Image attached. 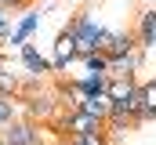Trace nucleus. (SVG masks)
Returning a JSON list of instances; mask_svg holds the SVG:
<instances>
[{"mask_svg": "<svg viewBox=\"0 0 156 145\" xmlns=\"http://www.w3.org/2000/svg\"><path fill=\"white\" fill-rule=\"evenodd\" d=\"M0 138H4V145H44V138H40V123L29 120V116L11 120V123L0 131Z\"/></svg>", "mask_w": 156, "mask_h": 145, "instance_id": "f257e3e1", "label": "nucleus"}, {"mask_svg": "<svg viewBox=\"0 0 156 145\" xmlns=\"http://www.w3.org/2000/svg\"><path fill=\"white\" fill-rule=\"evenodd\" d=\"M131 51H138L134 29H120V33H113V29H109V40H105L102 55H105V58H116V55H131Z\"/></svg>", "mask_w": 156, "mask_h": 145, "instance_id": "f03ea898", "label": "nucleus"}, {"mask_svg": "<svg viewBox=\"0 0 156 145\" xmlns=\"http://www.w3.org/2000/svg\"><path fill=\"white\" fill-rule=\"evenodd\" d=\"M134 40H138V47H142V51L156 47V11H153V7L138 15V26H134Z\"/></svg>", "mask_w": 156, "mask_h": 145, "instance_id": "7ed1b4c3", "label": "nucleus"}, {"mask_svg": "<svg viewBox=\"0 0 156 145\" xmlns=\"http://www.w3.org/2000/svg\"><path fill=\"white\" fill-rule=\"evenodd\" d=\"M37 29H40V11H26V15L18 18V26L11 29V36H7V44H11V47H22V44H26L29 36L37 33Z\"/></svg>", "mask_w": 156, "mask_h": 145, "instance_id": "20e7f679", "label": "nucleus"}, {"mask_svg": "<svg viewBox=\"0 0 156 145\" xmlns=\"http://www.w3.org/2000/svg\"><path fill=\"white\" fill-rule=\"evenodd\" d=\"M58 109H62V105H58V98H55V94H47V91L29 94V120H51Z\"/></svg>", "mask_w": 156, "mask_h": 145, "instance_id": "39448f33", "label": "nucleus"}, {"mask_svg": "<svg viewBox=\"0 0 156 145\" xmlns=\"http://www.w3.org/2000/svg\"><path fill=\"white\" fill-rule=\"evenodd\" d=\"M105 83H109L105 72H87L80 80H69V87H73L76 98H83V94H105Z\"/></svg>", "mask_w": 156, "mask_h": 145, "instance_id": "423d86ee", "label": "nucleus"}, {"mask_svg": "<svg viewBox=\"0 0 156 145\" xmlns=\"http://www.w3.org/2000/svg\"><path fill=\"white\" fill-rule=\"evenodd\" d=\"M131 94H138V80L134 76H109V83H105V98L109 102H127Z\"/></svg>", "mask_w": 156, "mask_h": 145, "instance_id": "0eeeda50", "label": "nucleus"}, {"mask_svg": "<svg viewBox=\"0 0 156 145\" xmlns=\"http://www.w3.org/2000/svg\"><path fill=\"white\" fill-rule=\"evenodd\" d=\"M142 47L138 51H131V55H116V58H109V76H134V72L142 69Z\"/></svg>", "mask_w": 156, "mask_h": 145, "instance_id": "6e6552de", "label": "nucleus"}, {"mask_svg": "<svg viewBox=\"0 0 156 145\" xmlns=\"http://www.w3.org/2000/svg\"><path fill=\"white\" fill-rule=\"evenodd\" d=\"M73 109H80V112H87L91 120H102V123H105V116H109V98H105V94H83V98H76Z\"/></svg>", "mask_w": 156, "mask_h": 145, "instance_id": "1a4fd4ad", "label": "nucleus"}, {"mask_svg": "<svg viewBox=\"0 0 156 145\" xmlns=\"http://www.w3.org/2000/svg\"><path fill=\"white\" fill-rule=\"evenodd\" d=\"M22 65L29 69V76H37V80H40L44 72H51V58H44L37 47L26 40V44H22Z\"/></svg>", "mask_w": 156, "mask_h": 145, "instance_id": "9d476101", "label": "nucleus"}, {"mask_svg": "<svg viewBox=\"0 0 156 145\" xmlns=\"http://www.w3.org/2000/svg\"><path fill=\"white\" fill-rule=\"evenodd\" d=\"M138 98H142L138 123H149V120H156V80H149V83H138Z\"/></svg>", "mask_w": 156, "mask_h": 145, "instance_id": "9b49d317", "label": "nucleus"}, {"mask_svg": "<svg viewBox=\"0 0 156 145\" xmlns=\"http://www.w3.org/2000/svg\"><path fill=\"white\" fill-rule=\"evenodd\" d=\"M11 120H18V94H0V131Z\"/></svg>", "mask_w": 156, "mask_h": 145, "instance_id": "f8f14e48", "label": "nucleus"}, {"mask_svg": "<svg viewBox=\"0 0 156 145\" xmlns=\"http://www.w3.org/2000/svg\"><path fill=\"white\" fill-rule=\"evenodd\" d=\"M18 91H22V76L4 65L0 69V94H18Z\"/></svg>", "mask_w": 156, "mask_h": 145, "instance_id": "ddd939ff", "label": "nucleus"}, {"mask_svg": "<svg viewBox=\"0 0 156 145\" xmlns=\"http://www.w3.org/2000/svg\"><path fill=\"white\" fill-rule=\"evenodd\" d=\"M80 62H83V69H87V72H105V76H109V58H105L102 51H94V55H83Z\"/></svg>", "mask_w": 156, "mask_h": 145, "instance_id": "4468645a", "label": "nucleus"}, {"mask_svg": "<svg viewBox=\"0 0 156 145\" xmlns=\"http://www.w3.org/2000/svg\"><path fill=\"white\" fill-rule=\"evenodd\" d=\"M7 36H11V11L0 7V44H7Z\"/></svg>", "mask_w": 156, "mask_h": 145, "instance_id": "2eb2a0df", "label": "nucleus"}, {"mask_svg": "<svg viewBox=\"0 0 156 145\" xmlns=\"http://www.w3.org/2000/svg\"><path fill=\"white\" fill-rule=\"evenodd\" d=\"M33 0H0V7H7V11H26Z\"/></svg>", "mask_w": 156, "mask_h": 145, "instance_id": "dca6fc26", "label": "nucleus"}, {"mask_svg": "<svg viewBox=\"0 0 156 145\" xmlns=\"http://www.w3.org/2000/svg\"><path fill=\"white\" fill-rule=\"evenodd\" d=\"M4 65H7V55H4V51H0V69H4Z\"/></svg>", "mask_w": 156, "mask_h": 145, "instance_id": "f3484780", "label": "nucleus"}, {"mask_svg": "<svg viewBox=\"0 0 156 145\" xmlns=\"http://www.w3.org/2000/svg\"><path fill=\"white\" fill-rule=\"evenodd\" d=\"M0 145H4V138H0Z\"/></svg>", "mask_w": 156, "mask_h": 145, "instance_id": "a211bd4d", "label": "nucleus"}, {"mask_svg": "<svg viewBox=\"0 0 156 145\" xmlns=\"http://www.w3.org/2000/svg\"><path fill=\"white\" fill-rule=\"evenodd\" d=\"M0 47H4V44H0Z\"/></svg>", "mask_w": 156, "mask_h": 145, "instance_id": "6ab92c4d", "label": "nucleus"}]
</instances>
